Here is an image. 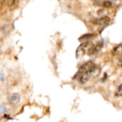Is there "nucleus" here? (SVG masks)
<instances>
[{
  "mask_svg": "<svg viewBox=\"0 0 122 122\" xmlns=\"http://www.w3.org/2000/svg\"><path fill=\"white\" fill-rule=\"evenodd\" d=\"M7 5L9 8H14L16 5V0H8Z\"/></svg>",
  "mask_w": 122,
  "mask_h": 122,
  "instance_id": "nucleus-6",
  "label": "nucleus"
},
{
  "mask_svg": "<svg viewBox=\"0 0 122 122\" xmlns=\"http://www.w3.org/2000/svg\"><path fill=\"white\" fill-rule=\"evenodd\" d=\"M92 36H93V34H86V35H84V36H81L79 39H89V38H90V37H92Z\"/></svg>",
  "mask_w": 122,
  "mask_h": 122,
  "instance_id": "nucleus-10",
  "label": "nucleus"
},
{
  "mask_svg": "<svg viewBox=\"0 0 122 122\" xmlns=\"http://www.w3.org/2000/svg\"><path fill=\"white\" fill-rule=\"evenodd\" d=\"M111 21V19L108 16H104L102 18H100L99 19H96L94 21V24L97 25H107Z\"/></svg>",
  "mask_w": 122,
  "mask_h": 122,
  "instance_id": "nucleus-4",
  "label": "nucleus"
},
{
  "mask_svg": "<svg viewBox=\"0 0 122 122\" xmlns=\"http://www.w3.org/2000/svg\"><path fill=\"white\" fill-rule=\"evenodd\" d=\"M1 0H0V7H1Z\"/></svg>",
  "mask_w": 122,
  "mask_h": 122,
  "instance_id": "nucleus-12",
  "label": "nucleus"
},
{
  "mask_svg": "<svg viewBox=\"0 0 122 122\" xmlns=\"http://www.w3.org/2000/svg\"><path fill=\"white\" fill-rule=\"evenodd\" d=\"M105 0H94L93 3L94 5L96 6H103V4H104V1Z\"/></svg>",
  "mask_w": 122,
  "mask_h": 122,
  "instance_id": "nucleus-7",
  "label": "nucleus"
},
{
  "mask_svg": "<svg viewBox=\"0 0 122 122\" xmlns=\"http://www.w3.org/2000/svg\"><path fill=\"white\" fill-rule=\"evenodd\" d=\"M103 46V43H98L97 45H93L87 51L89 55H92L96 53H97L98 51H99V50L102 49Z\"/></svg>",
  "mask_w": 122,
  "mask_h": 122,
  "instance_id": "nucleus-2",
  "label": "nucleus"
},
{
  "mask_svg": "<svg viewBox=\"0 0 122 122\" xmlns=\"http://www.w3.org/2000/svg\"><path fill=\"white\" fill-rule=\"evenodd\" d=\"M8 102L11 104H16L20 102V96L19 94H11L8 97Z\"/></svg>",
  "mask_w": 122,
  "mask_h": 122,
  "instance_id": "nucleus-3",
  "label": "nucleus"
},
{
  "mask_svg": "<svg viewBox=\"0 0 122 122\" xmlns=\"http://www.w3.org/2000/svg\"><path fill=\"white\" fill-rule=\"evenodd\" d=\"M93 46V44L91 42H85L84 44H82L81 45H80L78 49H76V56L77 59H79L81 57H82L86 51H88V50Z\"/></svg>",
  "mask_w": 122,
  "mask_h": 122,
  "instance_id": "nucleus-1",
  "label": "nucleus"
},
{
  "mask_svg": "<svg viewBox=\"0 0 122 122\" xmlns=\"http://www.w3.org/2000/svg\"><path fill=\"white\" fill-rule=\"evenodd\" d=\"M6 111V108L4 107H1L0 106V114H2L3 112H4Z\"/></svg>",
  "mask_w": 122,
  "mask_h": 122,
  "instance_id": "nucleus-11",
  "label": "nucleus"
},
{
  "mask_svg": "<svg viewBox=\"0 0 122 122\" xmlns=\"http://www.w3.org/2000/svg\"><path fill=\"white\" fill-rule=\"evenodd\" d=\"M122 85H119V86L118 87L117 89V91L116 92V96L117 97H122Z\"/></svg>",
  "mask_w": 122,
  "mask_h": 122,
  "instance_id": "nucleus-9",
  "label": "nucleus"
},
{
  "mask_svg": "<svg viewBox=\"0 0 122 122\" xmlns=\"http://www.w3.org/2000/svg\"><path fill=\"white\" fill-rule=\"evenodd\" d=\"M122 51V44H119V46H117V47H115L113 50V54L114 55H119L121 54Z\"/></svg>",
  "mask_w": 122,
  "mask_h": 122,
  "instance_id": "nucleus-5",
  "label": "nucleus"
},
{
  "mask_svg": "<svg viewBox=\"0 0 122 122\" xmlns=\"http://www.w3.org/2000/svg\"><path fill=\"white\" fill-rule=\"evenodd\" d=\"M104 6L105 8H109V7L112 6V2L110 1H106L105 0L104 1V4H103V6Z\"/></svg>",
  "mask_w": 122,
  "mask_h": 122,
  "instance_id": "nucleus-8",
  "label": "nucleus"
}]
</instances>
